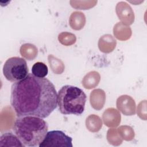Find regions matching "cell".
<instances>
[{
	"mask_svg": "<svg viewBox=\"0 0 147 147\" xmlns=\"http://www.w3.org/2000/svg\"><path fill=\"white\" fill-rule=\"evenodd\" d=\"M10 103L18 117L45 118L57 106V93L48 79L28 74L25 78L12 84Z\"/></svg>",
	"mask_w": 147,
	"mask_h": 147,
	"instance_id": "cell-1",
	"label": "cell"
},
{
	"mask_svg": "<svg viewBox=\"0 0 147 147\" xmlns=\"http://www.w3.org/2000/svg\"><path fill=\"white\" fill-rule=\"evenodd\" d=\"M13 130L21 142L26 146L40 145L48 130V125L43 118L36 116L18 117Z\"/></svg>",
	"mask_w": 147,
	"mask_h": 147,
	"instance_id": "cell-2",
	"label": "cell"
},
{
	"mask_svg": "<svg viewBox=\"0 0 147 147\" xmlns=\"http://www.w3.org/2000/svg\"><path fill=\"white\" fill-rule=\"evenodd\" d=\"M86 100V94L76 86H64L57 92L59 110L64 115H81L84 110Z\"/></svg>",
	"mask_w": 147,
	"mask_h": 147,
	"instance_id": "cell-3",
	"label": "cell"
},
{
	"mask_svg": "<svg viewBox=\"0 0 147 147\" xmlns=\"http://www.w3.org/2000/svg\"><path fill=\"white\" fill-rule=\"evenodd\" d=\"M28 72L29 69L26 60L20 57L9 58L3 67L4 76L11 82H16L22 80L27 76Z\"/></svg>",
	"mask_w": 147,
	"mask_h": 147,
	"instance_id": "cell-4",
	"label": "cell"
},
{
	"mask_svg": "<svg viewBox=\"0 0 147 147\" xmlns=\"http://www.w3.org/2000/svg\"><path fill=\"white\" fill-rule=\"evenodd\" d=\"M72 138L61 130H52L47 132L39 147L67 146L72 147Z\"/></svg>",
	"mask_w": 147,
	"mask_h": 147,
	"instance_id": "cell-5",
	"label": "cell"
},
{
	"mask_svg": "<svg viewBox=\"0 0 147 147\" xmlns=\"http://www.w3.org/2000/svg\"><path fill=\"white\" fill-rule=\"evenodd\" d=\"M118 105H125L118 107V109L123 114L131 115L135 114V102L129 96L122 95L118 98L117 101V106Z\"/></svg>",
	"mask_w": 147,
	"mask_h": 147,
	"instance_id": "cell-6",
	"label": "cell"
},
{
	"mask_svg": "<svg viewBox=\"0 0 147 147\" xmlns=\"http://www.w3.org/2000/svg\"><path fill=\"white\" fill-rule=\"evenodd\" d=\"M25 146L21 142L16 135L11 132H7L3 134L0 138V146Z\"/></svg>",
	"mask_w": 147,
	"mask_h": 147,
	"instance_id": "cell-7",
	"label": "cell"
},
{
	"mask_svg": "<svg viewBox=\"0 0 147 147\" xmlns=\"http://www.w3.org/2000/svg\"><path fill=\"white\" fill-rule=\"evenodd\" d=\"M48 73V67L42 62H37L34 63L32 68V74L36 77L45 78Z\"/></svg>",
	"mask_w": 147,
	"mask_h": 147,
	"instance_id": "cell-8",
	"label": "cell"
}]
</instances>
